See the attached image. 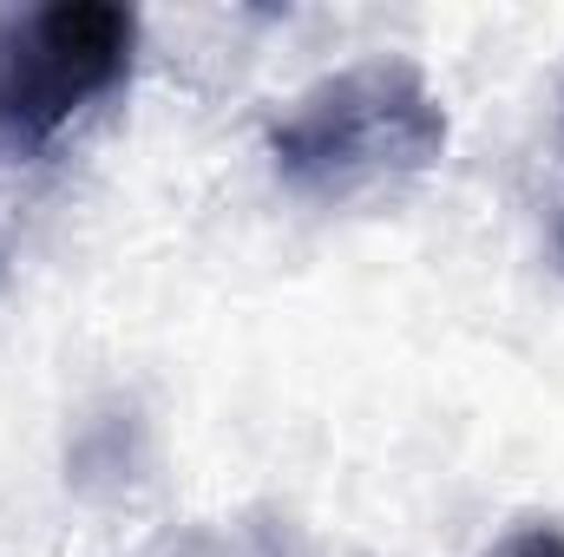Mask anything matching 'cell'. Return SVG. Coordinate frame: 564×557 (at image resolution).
<instances>
[{
    "mask_svg": "<svg viewBox=\"0 0 564 557\" xmlns=\"http://www.w3.org/2000/svg\"><path fill=\"white\" fill-rule=\"evenodd\" d=\"M446 151V112L408 59H361L308 86L270 132L289 190L315 204H361L401 190Z\"/></svg>",
    "mask_w": 564,
    "mask_h": 557,
    "instance_id": "6da1fadb",
    "label": "cell"
},
{
    "mask_svg": "<svg viewBox=\"0 0 564 557\" xmlns=\"http://www.w3.org/2000/svg\"><path fill=\"white\" fill-rule=\"evenodd\" d=\"M139 20L112 0H53L0 20V144L46 157L86 106L132 79Z\"/></svg>",
    "mask_w": 564,
    "mask_h": 557,
    "instance_id": "7a4b0ae2",
    "label": "cell"
},
{
    "mask_svg": "<svg viewBox=\"0 0 564 557\" xmlns=\"http://www.w3.org/2000/svg\"><path fill=\"white\" fill-rule=\"evenodd\" d=\"M33 171H40V157L0 144V276L13 263V243H20V223H26V204H33Z\"/></svg>",
    "mask_w": 564,
    "mask_h": 557,
    "instance_id": "3957f363",
    "label": "cell"
},
{
    "mask_svg": "<svg viewBox=\"0 0 564 557\" xmlns=\"http://www.w3.org/2000/svg\"><path fill=\"white\" fill-rule=\"evenodd\" d=\"M492 557H564V532L558 525H525V532H512Z\"/></svg>",
    "mask_w": 564,
    "mask_h": 557,
    "instance_id": "277c9868",
    "label": "cell"
}]
</instances>
